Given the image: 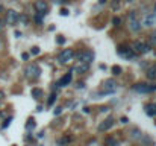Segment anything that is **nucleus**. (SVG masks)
Wrapping results in <instances>:
<instances>
[{
    "instance_id": "obj_9",
    "label": "nucleus",
    "mask_w": 156,
    "mask_h": 146,
    "mask_svg": "<svg viewBox=\"0 0 156 146\" xmlns=\"http://www.w3.org/2000/svg\"><path fill=\"white\" fill-rule=\"evenodd\" d=\"M105 94H109V93H114L117 90V84H115L114 79H108V81H105Z\"/></svg>"
},
{
    "instance_id": "obj_30",
    "label": "nucleus",
    "mask_w": 156,
    "mask_h": 146,
    "mask_svg": "<svg viewBox=\"0 0 156 146\" xmlns=\"http://www.w3.org/2000/svg\"><path fill=\"white\" fill-rule=\"evenodd\" d=\"M61 15H68V11H67V9H61Z\"/></svg>"
},
{
    "instance_id": "obj_25",
    "label": "nucleus",
    "mask_w": 156,
    "mask_h": 146,
    "mask_svg": "<svg viewBox=\"0 0 156 146\" xmlns=\"http://www.w3.org/2000/svg\"><path fill=\"white\" fill-rule=\"evenodd\" d=\"M120 21H121V20H120L118 17H114V18H112V23H114V26H118V24H120Z\"/></svg>"
},
{
    "instance_id": "obj_19",
    "label": "nucleus",
    "mask_w": 156,
    "mask_h": 146,
    "mask_svg": "<svg viewBox=\"0 0 156 146\" xmlns=\"http://www.w3.org/2000/svg\"><path fill=\"white\" fill-rule=\"evenodd\" d=\"M147 76H149L150 79H156V69H150L149 73H147Z\"/></svg>"
},
{
    "instance_id": "obj_3",
    "label": "nucleus",
    "mask_w": 156,
    "mask_h": 146,
    "mask_svg": "<svg viewBox=\"0 0 156 146\" xmlns=\"http://www.w3.org/2000/svg\"><path fill=\"white\" fill-rule=\"evenodd\" d=\"M133 90L138 91V93H151V91H156V85H149V84H136L133 85Z\"/></svg>"
},
{
    "instance_id": "obj_14",
    "label": "nucleus",
    "mask_w": 156,
    "mask_h": 146,
    "mask_svg": "<svg viewBox=\"0 0 156 146\" xmlns=\"http://www.w3.org/2000/svg\"><path fill=\"white\" fill-rule=\"evenodd\" d=\"M146 113L149 114V116H156V104L146 105Z\"/></svg>"
},
{
    "instance_id": "obj_12",
    "label": "nucleus",
    "mask_w": 156,
    "mask_h": 146,
    "mask_svg": "<svg viewBox=\"0 0 156 146\" xmlns=\"http://www.w3.org/2000/svg\"><path fill=\"white\" fill-rule=\"evenodd\" d=\"M71 78H73V75L71 73H67V75H64L59 81H58V87H65V85H68V84L71 82Z\"/></svg>"
},
{
    "instance_id": "obj_29",
    "label": "nucleus",
    "mask_w": 156,
    "mask_h": 146,
    "mask_svg": "<svg viewBox=\"0 0 156 146\" xmlns=\"http://www.w3.org/2000/svg\"><path fill=\"white\" fill-rule=\"evenodd\" d=\"M65 43V38L64 37H59V38H58V44H64Z\"/></svg>"
},
{
    "instance_id": "obj_1",
    "label": "nucleus",
    "mask_w": 156,
    "mask_h": 146,
    "mask_svg": "<svg viewBox=\"0 0 156 146\" xmlns=\"http://www.w3.org/2000/svg\"><path fill=\"white\" fill-rule=\"evenodd\" d=\"M129 28H130L133 32H140L141 30V23H140V20H138V14L135 11H132L130 14H129Z\"/></svg>"
},
{
    "instance_id": "obj_26",
    "label": "nucleus",
    "mask_w": 156,
    "mask_h": 146,
    "mask_svg": "<svg viewBox=\"0 0 156 146\" xmlns=\"http://www.w3.org/2000/svg\"><path fill=\"white\" fill-rule=\"evenodd\" d=\"M56 5H62V3H68V0H53Z\"/></svg>"
},
{
    "instance_id": "obj_32",
    "label": "nucleus",
    "mask_w": 156,
    "mask_h": 146,
    "mask_svg": "<svg viewBox=\"0 0 156 146\" xmlns=\"http://www.w3.org/2000/svg\"><path fill=\"white\" fill-rule=\"evenodd\" d=\"M121 123H127V117H121Z\"/></svg>"
},
{
    "instance_id": "obj_36",
    "label": "nucleus",
    "mask_w": 156,
    "mask_h": 146,
    "mask_svg": "<svg viewBox=\"0 0 156 146\" xmlns=\"http://www.w3.org/2000/svg\"><path fill=\"white\" fill-rule=\"evenodd\" d=\"M127 2H132V0H127Z\"/></svg>"
},
{
    "instance_id": "obj_35",
    "label": "nucleus",
    "mask_w": 156,
    "mask_h": 146,
    "mask_svg": "<svg viewBox=\"0 0 156 146\" xmlns=\"http://www.w3.org/2000/svg\"><path fill=\"white\" fill-rule=\"evenodd\" d=\"M2 96H3V93H2V91H0V99H2Z\"/></svg>"
},
{
    "instance_id": "obj_17",
    "label": "nucleus",
    "mask_w": 156,
    "mask_h": 146,
    "mask_svg": "<svg viewBox=\"0 0 156 146\" xmlns=\"http://www.w3.org/2000/svg\"><path fill=\"white\" fill-rule=\"evenodd\" d=\"M106 145L108 146H118V140L117 139H106Z\"/></svg>"
},
{
    "instance_id": "obj_22",
    "label": "nucleus",
    "mask_w": 156,
    "mask_h": 146,
    "mask_svg": "<svg viewBox=\"0 0 156 146\" xmlns=\"http://www.w3.org/2000/svg\"><path fill=\"white\" fill-rule=\"evenodd\" d=\"M150 40H151V44H153V46H156V30L150 35Z\"/></svg>"
},
{
    "instance_id": "obj_21",
    "label": "nucleus",
    "mask_w": 156,
    "mask_h": 146,
    "mask_svg": "<svg viewBox=\"0 0 156 146\" xmlns=\"http://www.w3.org/2000/svg\"><path fill=\"white\" fill-rule=\"evenodd\" d=\"M112 73L114 75H120V73H121V67H120V65H114V67H112Z\"/></svg>"
},
{
    "instance_id": "obj_11",
    "label": "nucleus",
    "mask_w": 156,
    "mask_h": 146,
    "mask_svg": "<svg viewBox=\"0 0 156 146\" xmlns=\"http://www.w3.org/2000/svg\"><path fill=\"white\" fill-rule=\"evenodd\" d=\"M111 126H114V117H109V119H106L103 123H100L99 131H108Z\"/></svg>"
},
{
    "instance_id": "obj_28",
    "label": "nucleus",
    "mask_w": 156,
    "mask_h": 146,
    "mask_svg": "<svg viewBox=\"0 0 156 146\" xmlns=\"http://www.w3.org/2000/svg\"><path fill=\"white\" fill-rule=\"evenodd\" d=\"M32 54H33V55H38V54H39V47H33V49H32Z\"/></svg>"
},
{
    "instance_id": "obj_13",
    "label": "nucleus",
    "mask_w": 156,
    "mask_h": 146,
    "mask_svg": "<svg viewBox=\"0 0 156 146\" xmlns=\"http://www.w3.org/2000/svg\"><path fill=\"white\" fill-rule=\"evenodd\" d=\"M88 69H90V64H85V63H79L74 67V70L77 73H85V72H88Z\"/></svg>"
},
{
    "instance_id": "obj_27",
    "label": "nucleus",
    "mask_w": 156,
    "mask_h": 146,
    "mask_svg": "<svg viewBox=\"0 0 156 146\" xmlns=\"http://www.w3.org/2000/svg\"><path fill=\"white\" fill-rule=\"evenodd\" d=\"M61 113H62V108H56L55 111H53V114H55V116H59Z\"/></svg>"
},
{
    "instance_id": "obj_31",
    "label": "nucleus",
    "mask_w": 156,
    "mask_h": 146,
    "mask_svg": "<svg viewBox=\"0 0 156 146\" xmlns=\"http://www.w3.org/2000/svg\"><path fill=\"white\" fill-rule=\"evenodd\" d=\"M21 58H23V59H28L29 55H28V54H23V55H21Z\"/></svg>"
},
{
    "instance_id": "obj_4",
    "label": "nucleus",
    "mask_w": 156,
    "mask_h": 146,
    "mask_svg": "<svg viewBox=\"0 0 156 146\" xmlns=\"http://www.w3.org/2000/svg\"><path fill=\"white\" fill-rule=\"evenodd\" d=\"M74 56V52H73V49H65V50H62L61 54H59V63L62 64H67L68 61H71V58Z\"/></svg>"
},
{
    "instance_id": "obj_18",
    "label": "nucleus",
    "mask_w": 156,
    "mask_h": 146,
    "mask_svg": "<svg viewBox=\"0 0 156 146\" xmlns=\"http://www.w3.org/2000/svg\"><path fill=\"white\" fill-rule=\"evenodd\" d=\"M35 128V122H33V119H30V120H28V123H26V129L30 131V129H33Z\"/></svg>"
},
{
    "instance_id": "obj_33",
    "label": "nucleus",
    "mask_w": 156,
    "mask_h": 146,
    "mask_svg": "<svg viewBox=\"0 0 156 146\" xmlns=\"http://www.w3.org/2000/svg\"><path fill=\"white\" fill-rule=\"evenodd\" d=\"M35 20H37L38 23H41V17H39V15H37V17H35Z\"/></svg>"
},
{
    "instance_id": "obj_7",
    "label": "nucleus",
    "mask_w": 156,
    "mask_h": 146,
    "mask_svg": "<svg viewBox=\"0 0 156 146\" xmlns=\"http://www.w3.org/2000/svg\"><path fill=\"white\" fill-rule=\"evenodd\" d=\"M39 73H41V69L38 67L37 64H32V65H29L28 69H26V75H28L29 78H38L39 76Z\"/></svg>"
},
{
    "instance_id": "obj_10",
    "label": "nucleus",
    "mask_w": 156,
    "mask_h": 146,
    "mask_svg": "<svg viewBox=\"0 0 156 146\" xmlns=\"http://www.w3.org/2000/svg\"><path fill=\"white\" fill-rule=\"evenodd\" d=\"M17 20H18V14H17L15 11H8V14H6V21H8V24H15L17 23Z\"/></svg>"
},
{
    "instance_id": "obj_6",
    "label": "nucleus",
    "mask_w": 156,
    "mask_h": 146,
    "mask_svg": "<svg viewBox=\"0 0 156 146\" xmlns=\"http://www.w3.org/2000/svg\"><path fill=\"white\" fill-rule=\"evenodd\" d=\"M133 49H135L136 54H147V52H150V46L142 41H135L133 44Z\"/></svg>"
},
{
    "instance_id": "obj_23",
    "label": "nucleus",
    "mask_w": 156,
    "mask_h": 146,
    "mask_svg": "<svg viewBox=\"0 0 156 146\" xmlns=\"http://www.w3.org/2000/svg\"><path fill=\"white\" fill-rule=\"evenodd\" d=\"M55 99H56V94H55V93H52V94H50V99H49V105H53Z\"/></svg>"
},
{
    "instance_id": "obj_15",
    "label": "nucleus",
    "mask_w": 156,
    "mask_h": 146,
    "mask_svg": "<svg viewBox=\"0 0 156 146\" xmlns=\"http://www.w3.org/2000/svg\"><path fill=\"white\" fill-rule=\"evenodd\" d=\"M41 96H43V90H39V88H33V90H32V97L39 99Z\"/></svg>"
},
{
    "instance_id": "obj_34",
    "label": "nucleus",
    "mask_w": 156,
    "mask_h": 146,
    "mask_svg": "<svg viewBox=\"0 0 156 146\" xmlns=\"http://www.w3.org/2000/svg\"><path fill=\"white\" fill-rule=\"evenodd\" d=\"M2 29H3V23L0 21V30H2Z\"/></svg>"
},
{
    "instance_id": "obj_24",
    "label": "nucleus",
    "mask_w": 156,
    "mask_h": 146,
    "mask_svg": "<svg viewBox=\"0 0 156 146\" xmlns=\"http://www.w3.org/2000/svg\"><path fill=\"white\" fill-rule=\"evenodd\" d=\"M11 120H12V119L9 117V119H6V120H5V123H3V125H2V128H3V129H5V128H8V126H9V123H11Z\"/></svg>"
},
{
    "instance_id": "obj_8",
    "label": "nucleus",
    "mask_w": 156,
    "mask_h": 146,
    "mask_svg": "<svg viewBox=\"0 0 156 146\" xmlns=\"http://www.w3.org/2000/svg\"><path fill=\"white\" fill-rule=\"evenodd\" d=\"M35 9H37V12L38 14H41V15H44L47 12V9H49V6H47V3L44 2V0H38V2H35Z\"/></svg>"
},
{
    "instance_id": "obj_2",
    "label": "nucleus",
    "mask_w": 156,
    "mask_h": 146,
    "mask_svg": "<svg viewBox=\"0 0 156 146\" xmlns=\"http://www.w3.org/2000/svg\"><path fill=\"white\" fill-rule=\"evenodd\" d=\"M77 59H79V63L90 64V63H92V59H94V52L92 50H83L81 54H77Z\"/></svg>"
},
{
    "instance_id": "obj_5",
    "label": "nucleus",
    "mask_w": 156,
    "mask_h": 146,
    "mask_svg": "<svg viewBox=\"0 0 156 146\" xmlns=\"http://www.w3.org/2000/svg\"><path fill=\"white\" fill-rule=\"evenodd\" d=\"M117 54L118 55H121L123 58H135V52L132 50V49H129V47H126V46H118V49H117Z\"/></svg>"
},
{
    "instance_id": "obj_16",
    "label": "nucleus",
    "mask_w": 156,
    "mask_h": 146,
    "mask_svg": "<svg viewBox=\"0 0 156 146\" xmlns=\"http://www.w3.org/2000/svg\"><path fill=\"white\" fill-rule=\"evenodd\" d=\"M155 21H156V15H149V17L146 18V24H147V26H151Z\"/></svg>"
},
{
    "instance_id": "obj_20",
    "label": "nucleus",
    "mask_w": 156,
    "mask_h": 146,
    "mask_svg": "<svg viewBox=\"0 0 156 146\" xmlns=\"http://www.w3.org/2000/svg\"><path fill=\"white\" fill-rule=\"evenodd\" d=\"M71 139H68V137H62V139L58 140V145H65V143H68Z\"/></svg>"
}]
</instances>
